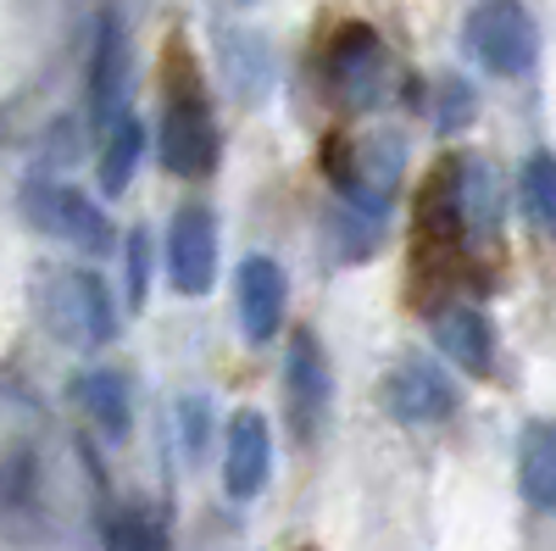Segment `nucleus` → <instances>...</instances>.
<instances>
[{"instance_id":"4","label":"nucleus","mask_w":556,"mask_h":551,"mask_svg":"<svg viewBox=\"0 0 556 551\" xmlns=\"http://www.w3.org/2000/svg\"><path fill=\"white\" fill-rule=\"evenodd\" d=\"M329 78H334V96L351 112L374 107L384 96V84H390V57H384L379 34H367L362 23L340 28V39L329 45Z\"/></svg>"},{"instance_id":"8","label":"nucleus","mask_w":556,"mask_h":551,"mask_svg":"<svg viewBox=\"0 0 556 551\" xmlns=\"http://www.w3.org/2000/svg\"><path fill=\"white\" fill-rule=\"evenodd\" d=\"M235 296H240V329L251 346H267L278 335V324H285V267H278L273 256H245L240 273H235Z\"/></svg>"},{"instance_id":"1","label":"nucleus","mask_w":556,"mask_h":551,"mask_svg":"<svg viewBox=\"0 0 556 551\" xmlns=\"http://www.w3.org/2000/svg\"><path fill=\"white\" fill-rule=\"evenodd\" d=\"M39 312H45V324H51V335H56V340L84 346V351L106 346V340H112V329H117L112 290L96 279V273H84V267H56V273H45Z\"/></svg>"},{"instance_id":"19","label":"nucleus","mask_w":556,"mask_h":551,"mask_svg":"<svg viewBox=\"0 0 556 551\" xmlns=\"http://www.w3.org/2000/svg\"><path fill=\"white\" fill-rule=\"evenodd\" d=\"M128 273H134V301H146V228L128 235Z\"/></svg>"},{"instance_id":"20","label":"nucleus","mask_w":556,"mask_h":551,"mask_svg":"<svg viewBox=\"0 0 556 551\" xmlns=\"http://www.w3.org/2000/svg\"><path fill=\"white\" fill-rule=\"evenodd\" d=\"M240 7H245V0H240Z\"/></svg>"},{"instance_id":"5","label":"nucleus","mask_w":556,"mask_h":551,"mask_svg":"<svg viewBox=\"0 0 556 551\" xmlns=\"http://www.w3.org/2000/svg\"><path fill=\"white\" fill-rule=\"evenodd\" d=\"M217 273V223L206 206H184L167 228V279L178 296H206Z\"/></svg>"},{"instance_id":"14","label":"nucleus","mask_w":556,"mask_h":551,"mask_svg":"<svg viewBox=\"0 0 556 551\" xmlns=\"http://www.w3.org/2000/svg\"><path fill=\"white\" fill-rule=\"evenodd\" d=\"M78 401H84L89 418H96V429H101V435H112V440H123V435H128L134 406H128V385H123L117 374H89V379L78 385Z\"/></svg>"},{"instance_id":"18","label":"nucleus","mask_w":556,"mask_h":551,"mask_svg":"<svg viewBox=\"0 0 556 551\" xmlns=\"http://www.w3.org/2000/svg\"><path fill=\"white\" fill-rule=\"evenodd\" d=\"M184 446H190V456L206 446V401H184Z\"/></svg>"},{"instance_id":"2","label":"nucleus","mask_w":556,"mask_h":551,"mask_svg":"<svg viewBox=\"0 0 556 551\" xmlns=\"http://www.w3.org/2000/svg\"><path fill=\"white\" fill-rule=\"evenodd\" d=\"M462 39L479 57V67H490L495 78H523L540 62V28L518 0H484V7H473Z\"/></svg>"},{"instance_id":"13","label":"nucleus","mask_w":556,"mask_h":551,"mask_svg":"<svg viewBox=\"0 0 556 551\" xmlns=\"http://www.w3.org/2000/svg\"><path fill=\"white\" fill-rule=\"evenodd\" d=\"M518 490L556 513V424H529L518 440Z\"/></svg>"},{"instance_id":"9","label":"nucleus","mask_w":556,"mask_h":551,"mask_svg":"<svg viewBox=\"0 0 556 551\" xmlns=\"http://www.w3.org/2000/svg\"><path fill=\"white\" fill-rule=\"evenodd\" d=\"M273 474V435H267V418L262 412H240L235 429H228V456H223V490L235 501H251L262 496Z\"/></svg>"},{"instance_id":"16","label":"nucleus","mask_w":556,"mask_h":551,"mask_svg":"<svg viewBox=\"0 0 556 551\" xmlns=\"http://www.w3.org/2000/svg\"><path fill=\"white\" fill-rule=\"evenodd\" d=\"M523 206L545 235H556V156L551 151H534L523 162Z\"/></svg>"},{"instance_id":"15","label":"nucleus","mask_w":556,"mask_h":551,"mask_svg":"<svg viewBox=\"0 0 556 551\" xmlns=\"http://www.w3.org/2000/svg\"><path fill=\"white\" fill-rule=\"evenodd\" d=\"M139 151H146V128H139V117H123V123L106 128V151H101V190L106 196H123L134 184Z\"/></svg>"},{"instance_id":"12","label":"nucleus","mask_w":556,"mask_h":551,"mask_svg":"<svg viewBox=\"0 0 556 551\" xmlns=\"http://www.w3.org/2000/svg\"><path fill=\"white\" fill-rule=\"evenodd\" d=\"M434 340L440 351L456 362V367H468V374H490L495 367V329H490V317L479 306H445L434 317Z\"/></svg>"},{"instance_id":"11","label":"nucleus","mask_w":556,"mask_h":551,"mask_svg":"<svg viewBox=\"0 0 556 551\" xmlns=\"http://www.w3.org/2000/svg\"><path fill=\"white\" fill-rule=\"evenodd\" d=\"M390 412L401 424H440L456 412V385L434 362H406L390 379Z\"/></svg>"},{"instance_id":"10","label":"nucleus","mask_w":556,"mask_h":551,"mask_svg":"<svg viewBox=\"0 0 556 551\" xmlns=\"http://www.w3.org/2000/svg\"><path fill=\"white\" fill-rule=\"evenodd\" d=\"M89 107H96V123L112 128L128 117V39L117 28V17L101 23L96 34V62H89Z\"/></svg>"},{"instance_id":"6","label":"nucleus","mask_w":556,"mask_h":551,"mask_svg":"<svg viewBox=\"0 0 556 551\" xmlns=\"http://www.w3.org/2000/svg\"><path fill=\"white\" fill-rule=\"evenodd\" d=\"M28 217L45 228V235L67 240V251H89V256H106L112 251V223L101 217V206L78 196V190H34L28 196Z\"/></svg>"},{"instance_id":"7","label":"nucleus","mask_w":556,"mask_h":551,"mask_svg":"<svg viewBox=\"0 0 556 551\" xmlns=\"http://www.w3.org/2000/svg\"><path fill=\"white\" fill-rule=\"evenodd\" d=\"M329 401H334L329 362H323V351H317L312 335H295L290 340V362H285V412H290V424L301 429V440H312L323 429Z\"/></svg>"},{"instance_id":"3","label":"nucleus","mask_w":556,"mask_h":551,"mask_svg":"<svg viewBox=\"0 0 556 551\" xmlns=\"http://www.w3.org/2000/svg\"><path fill=\"white\" fill-rule=\"evenodd\" d=\"M156 146H162L167 173H178V178L212 173V162H217V128H212V112H206V101L195 96V89H173V96H167Z\"/></svg>"},{"instance_id":"17","label":"nucleus","mask_w":556,"mask_h":551,"mask_svg":"<svg viewBox=\"0 0 556 551\" xmlns=\"http://www.w3.org/2000/svg\"><path fill=\"white\" fill-rule=\"evenodd\" d=\"M106 551H167L162 529L151 518H139V513H123L112 529H106Z\"/></svg>"}]
</instances>
